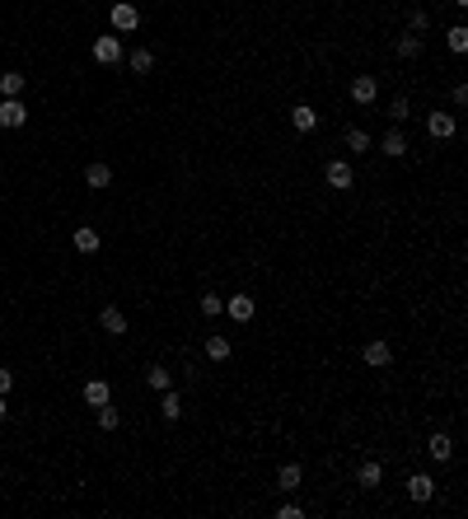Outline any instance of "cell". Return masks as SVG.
I'll use <instances>...</instances> for the list:
<instances>
[{
    "label": "cell",
    "mask_w": 468,
    "mask_h": 519,
    "mask_svg": "<svg viewBox=\"0 0 468 519\" xmlns=\"http://www.w3.org/2000/svg\"><path fill=\"white\" fill-rule=\"evenodd\" d=\"M426 454L436 458V463H450V458H454V444H450V435H431V444H426Z\"/></svg>",
    "instance_id": "cell-18"
},
{
    "label": "cell",
    "mask_w": 468,
    "mask_h": 519,
    "mask_svg": "<svg viewBox=\"0 0 468 519\" xmlns=\"http://www.w3.org/2000/svg\"><path fill=\"white\" fill-rule=\"evenodd\" d=\"M407 496H412L417 505H426L431 496H436V482H431L426 472H412V477H407Z\"/></svg>",
    "instance_id": "cell-7"
},
{
    "label": "cell",
    "mask_w": 468,
    "mask_h": 519,
    "mask_svg": "<svg viewBox=\"0 0 468 519\" xmlns=\"http://www.w3.org/2000/svg\"><path fill=\"white\" fill-rule=\"evenodd\" d=\"M112 29H117V33H136L140 29V10H136V5H126V0H122V5H112Z\"/></svg>",
    "instance_id": "cell-4"
},
{
    "label": "cell",
    "mask_w": 468,
    "mask_h": 519,
    "mask_svg": "<svg viewBox=\"0 0 468 519\" xmlns=\"http://www.w3.org/2000/svg\"><path fill=\"white\" fill-rule=\"evenodd\" d=\"M300 482H305V468H300V463H286V468L277 472V487L281 491H295Z\"/></svg>",
    "instance_id": "cell-17"
},
{
    "label": "cell",
    "mask_w": 468,
    "mask_h": 519,
    "mask_svg": "<svg viewBox=\"0 0 468 519\" xmlns=\"http://www.w3.org/2000/svg\"><path fill=\"white\" fill-rule=\"evenodd\" d=\"M407 24H412V33H426V29H431V15H426V10H412Z\"/></svg>",
    "instance_id": "cell-30"
},
{
    "label": "cell",
    "mask_w": 468,
    "mask_h": 519,
    "mask_svg": "<svg viewBox=\"0 0 468 519\" xmlns=\"http://www.w3.org/2000/svg\"><path fill=\"white\" fill-rule=\"evenodd\" d=\"M117 421H122V416H117V407H112V403H103V407H98V430H117Z\"/></svg>",
    "instance_id": "cell-27"
},
{
    "label": "cell",
    "mask_w": 468,
    "mask_h": 519,
    "mask_svg": "<svg viewBox=\"0 0 468 519\" xmlns=\"http://www.w3.org/2000/svg\"><path fill=\"white\" fill-rule=\"evenodd\" d=\"M108 398H112L108 379H89V384H85V403H89V407H103Z\"/></svg>",
    "instance_id": "cell-13"
},
{
    "label": "cell",
    "mask_w": 468,
    "mask_h": 519,
    "mask_svg": "<svg viewBox=\"0 0 468 519\" xmlns=\"http://www.w3.org/2000/svg\"><path fill=\"white\" fill-rule=\"evenodd\" d=\"M159 412H164V421H178V416H183V403H178V393H173V389H164V403H159Z\"/></svg>",
    "instance_id": "cell-24"
},
{
    "label": "cell",
    "mask_w": 468,
    "mask_h": 519,
    "mask_svg": "<svg viewBox=\"0 0 468 519\" xmlns=\"http://www.w3.org/2000/svg\"><path fill=\"white\" fill-rule=\"evenodd\" d=\"M85 183H89V188H108L112 169H108V164H89V169H85Z\"/></svg>",
    "instance_id": "cell-22"
},
{
    "label": "cell",
    "mask_w": 468,
    "mask_h": 519,
    "mask_svg": "<svg viewBox=\"0 0 468 519\" xmlns=\"http://www.w3.org/2000/svg\"><path fill=\"white\" fill-rule=\"evenodd\" d=\"M407 117H412V103H407L403 94H398V98H389V122L398 126V122H407Z\"/></svg>",
    "instance_id": "cell-25"
},
{
    "label": "cell",
    "mask_w": 468,
    "mask_h": 519,
    "mask_svg": "<svg viewBox=\"0 0 468 519\" xmlns=\"http://www.w3.org/2000/svg\"><path fill=\"white\" fill-rule=\"evenodd\" d=\"M75 253H98V230L80 225V230H75Z\"/></svg>",
    "instance_id": "cell-21"
},
{
    "label": "cell",
    "mask_w": 468,
    "mask_h": 519,
    "mask_svg": "<svg viewBox=\"0 0 468 519\" xmlns=\"http://www.w3.org/2000/svg\"><path fill=\"white\" fill-rule=\"evenodd\" d=\"M360 361H365V365H374V370H384V365L393 361V346H389V342H365Z\"/></svg>",
    "instance_id": "cell-8"
},
{
    "label": "cell",
    "mask_w": 468,
    "mask_h": 519,
    "mask_svg": "<svg viewBox=\"0 0 468 519\" xmlns=\"http://www.w3.org/2000/svg\"><path fill=\"white\" fill-rule=\"evenodd\" d=\"M98 323H103V332H112V337H122V332H126V314H122V309H112V304H103Z\"/></svg>",
    "instance_id": "cell-12"
},
{
    "label": "cell",
    "mask_w": 468,
    "mask_h": 519,
    "mask_svg": "<svg viewBox=\"0 0 468 519\" xmlns=\"http://www.w3.org/2000/svg\"><path fill=\"white\" fill-rule=\"evenodd\" d=\"M24 84H29V80L19 75V70H5V75H0V94H5V98H19V94H24Z\"/></svg>",
    "instance_id": "cell-20"
},
{
    "label": "cell",
    "mask_w": 468,
    "mask_h": 519,
    "mask_svg": "<svg viewBox=\"0 0 468 519\" xmlns=\"http://www.w3.org/2000/svg\"><path fill=\"white\" fill-rule=\"evenodd\" d=\"M126 52H122V38H94V61L98 66H117Z\"/></svg>",
    "instance_id": "cell-2"
},
{
    "label": "cell",
    "mask_w": 468,
    "mask_h": 519,
    "mask_svg": "<svg viewBox=\"0 0 468 519\" xmlns=\"http://www.w3.org/2000/svg\"><path fill=\"white\" fill-rule=\"evenodd\" d=\"M445 43H450V52H468V29H464V24H454Z\"/></svg>",
    "instance_id": "cell-28"
},
{
    "label": "cell",
    "mask_w": 468,
    "mask_h": 519,
    "mask_svg": "<svg viewBox=\"0 0 468 519\" xmlns=\"http://www.w3.org/2000/svg\"><path fill=\"white\" fill-rule=\"evenodd\" d=\"M426 131H431L436 141H450L454 131H459V122H454V112H431V117H426Z\"/></svg>",
    "instance_id": "cell-6"
},
{
    "label": "cell",
    "mask_w": 468,
    "mask_h": 519,
    "mask_svg": "<svg viewBox=\"0 0 468 519\" xmlns=\"http://www.w3.org/2000/svg\"><path fill=\"white\" fill-rule=\"evenodd\" d=\"M379 150H384L389 159H403L407 150H412V145H407V136L398 131V126H389V131H384V141H379Z\"/></svg>",
    "instance_id": "cell-9"
},
{
    "label": "cell",
    "mask_w": 468,
    "mask_h": 519,
    "mask_svg": "<svg viewBox=\"0 0 468 519\" xmlns=\"http://www.w3.org/2000/svg\"><path fill=\"white\" fill-rule=\"evenodd\" d=\"M346 150H351V155H365V150H370V131H360V126H346Z\"/></svg>",
    "instance_id": "cell-19"
},
{
    "label": "cell",
    "mask_w": 468,
    "mask_h": 519,
    "mask_svg": "<svg viewBox=\"0 0 468 519\" xmlns=\"http://www.w3.org/2000/svg\"><path fill=\"white\" fill-rule=\"evenodd\" d=\"M29 122V103L24 98H0V126H24Z\"/></svg>",
    "instance_id": "cell-3"
},
{
    "label": "cell",
    "mask_w": 468,
    "mask_h": 519,
    "mask_svg": "<svg viewBox=\"0 0 468 519\" xmlns=\"http://www.w3.org/2000/svg\"><path fill=\"white\" fill-rule=\"evenodd\" d=\"M277 515H281V519H300V515H305V510H300L295 501H286V505H281V510H277Z\"/></svg>",
    "instance_id": "cell-31"
},
{
    "label": "cell",
    "mask_w": 468,
    "mask_h": 519,
    "mask_svg": "<svg viewBox=\"0 0 468 519\" xmlns=\"http://www.w3.org/2000/svg\"><path fill=\"white\" fill-rule=\"evenodd\" d=\"M0 421H5V398H0Z\"/></svg>",
    "instance_id": "cell-33"
},
{
    "label": "cell",
    "mask_w": 468,
    "mask_h": 519,
    "mask_svg": "<svg viewBox=\"0 0 468 519\" xmlns=\"http://www.w3.org/2000/svg\"><path fill=\"white\" fill-rule=\"evenodd\" d=\"M225 314H230L234 323H253V295H230L225 299Z\"/></svg>",
    "instance_id": "cell-10"
},
{
    "label": "cell",
    "mask_w": 468,
    "mask_h": 519,
    "mask_svg": "<svg viewBox=\"0 0 468 519\" xmlns=\"http://www.w3.org/2000/svg\"><path fill=\"white\" fill-rule=\"evenodd\" d=\"M323 178H328V188H337V192H346L351 183H356V173H351V164H346V159H328V164H323Z\"/></svg>",
    "instance_id": "cell-1"
},
{
    "label": "cell",
    "mask_w": 468,
    "mask_h": 519,
    "mask_svg": "<svg viewBox=\"0 0 468 519\" xmlns=\"http://www.w3.org/2000/svg\"><path fill=\"white\" fill-rule=\"evenodd\" d=\"M454 5H459V10H468V0H454Z\"/></svg>",
    "instance_id": "cell-34"
},
{
    "label": "cell",
    "mask_w": 468,
    "mask_h": 519,
    "mask_svg": "<svg viewBox=\"0 0 468 519\" xmlns=\"http://www.w3.org/2000/svg\"><path fill=\"white\" fill-rule=\"evenodd\" d=\"M393 52H398L403 61H417V57H421V38H417V33H403V38L393 43Z\"/></svg>",
    "instance_id": "cell-16"
},
{
    "label": "cell",
    "mask_w": 468,
    "mask_h": 519,
    "mask_svg": "<svg viewBox=\"0 0 468 519\" xmlns=\"http://www.w3.org/2000/svg\"><path fill=\"white\" fill-rule=\"evenodd\" d=\"M202 314L206 318H220V314H225V299H220V295H202Z\"/></svg>",
    "instance_id": "cell-29"
},
{
    "label": "cell",
    "mask_w": 468,
    "mask_h": 519,
    "mask_svg": "<svg viewBox=\"0 0 468 519\" xmlns=\"http://www.w3.org/2000/svg\"><path fill=\"white\" fill-rule=\"evenodd\" d=\"M145 384L164 393V389H173V375H169V370H164V365H150V370H145Z\"/></svg>",
    "instance_id": "cell-23"
},
{
    "label": "cell",
    "mask_w": 468,
    "mask_h": 519,
    "mask_svg": "<svg viewBox=\"0 0 468 519\" xmlns=\"http://www.w3.org/2000/svg\"><path fill=\"white\" fill-rule=\"evenodd\" d=\"M10 389H15V375H10V370H0V398L10 393Z\"/></svg>",
    "instance_id": "cell-32"
},
{
    "label": "cell",
    "mask_w": 468,
    "mask_h": 519,
    "mask_svg": "<svg viewBox=\"0 0 468 519\" xmlns=\"http://www.w3.org/2000/svg\"><path fill=\"white\" fill-rule=\"evenodd\" d=\"M202 351L211 356V361H230L234 346H230V337H220V332H216V337H206V342H202Z\"/></svg>",
    "instance_id": "cell-15"
},
{
    "label": "cell",
    "mask_w": 468,
    "mask_h": 519,
    "mask_svg": "<svg viewBox=\"0 0 468 519\" xmlns=\"http://www.w3.org/2000/svg\"><path fill=\"white\" fill-rule=\"evenodd\" d=\"M126 66H131L136 75H150V70H155V52H150V47H136L131 57H126Z\"/></svg>",
    "instance_id": "cell-14"
},
{
    "label": "cell",
    "mask_w": 468,
    "mask_h": 519,
    "mask_svg": "<svg viewBox=\"0 0 468 519\" xmlns=\"http://www.w3.org/2000/svg\"><path fill=\"white\" fill-rule=\"evenodd\" d=\"M374 98H379V84H374V75H356V80H351V103L370 108Z\"/></svg>",
    "instance_id": "cell-5"
},
{
    "label": "cell",
    "mask_w": 468,
    "mask_h": 519,
    "mask_svg": "<svg viewBox=\"0 0 468 519\" xmlns=\"http://www.w3.org/2000/svg\"><path fill=\"white\" fill-rule=\"evenodd\" d=\"M291 126L305 136V131H314V126H319V112H314L309 103H295V108H291Z\"/></svg>",
    "instance_id": "cell-11"
},
{
    "label": "cell",
    "mask_w": 468,
    "mask_h": 519,
    "mask_svg": "<svg viewBox=\"0 0 468 519\" xmlns=\"http://www.w3.org/2000/svg\"><path fill=\"white\" fill-rule=\"evenodd\" d=\"M360 487H379V477H384V468H379V463H360Z\"/></svg>",
    "instance_id": "cell-26"
}]
</instances>
